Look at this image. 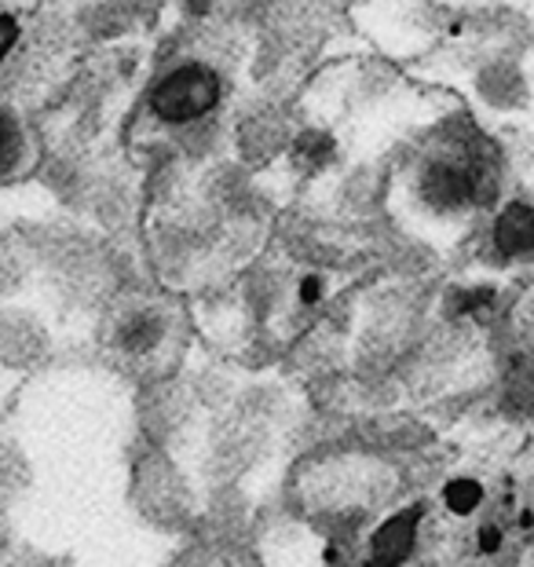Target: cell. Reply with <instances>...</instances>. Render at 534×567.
I'll return each instance as SVG.
<instances>
[{"label": "cell", "instance_id": "1", "mask_svg": "<svg viewBox=\"0 0 534 567\" xmlns=\"http://www.w3.org/2000/svg\"><path fill=\"white\" fill-rule=\"evenodd\" d=\"M216 100H220V81H216L213 70L184 66V70H173V74L157 84L151 111L168 125H184V122H198L202 114H209Z\"/></svg>", "mask_w": 534, "mask_h": 567}, {"label": "cell", "instance_id": "2", "mask_svg": "<svg viewBox=\"0 0 534 567\" xmlns=\"http://www.w3.org/2000/svg\"><path fill=\"white\" fill-rule=\"evenodd\" d=\"M494 243L505 257H534V209L509 205L494 224Z\"/></svg>", "mask_w": 534, "mask_h": 567}, {"label": "cell", "instance_id": "3", "mask_svg": "<svg viewBox=\"0 0 534 567\" xmlns=\"http://www.w3.org/2000/svg\"><path fill=\"white\" fill-rule=\"evenodd\" d=\"M418 509H407L392 516L381 530L378 538H373V557L378 560H388V564H399L410 557V549H414V530H418Z\"/></svg>", "mask_w": 534, "mask_h": 567}, {"label": "cell", "instance_id": "4", "mask_svg": "<svg viewBox=\"0 0 534 567\" xmlns=\"http://www.w3.org/2000/svg\"><path fill=\"white\" fill-rule=\"evenodd\" d=\"M443 502H446V509H451V513L465 516V513H472L483 502V487L476 484V480H469V476L451 480L446 491H443Z\"/></svg>", "mask_w": 534, "mask_h": 567}, {"label": "cell", "instance_id": "5", "mask_svg": "<svg viewBox=\"0 0 534 567\" xmlns=\"http://www.w3.org/2000/svg\"><path fill=\"white\" fill-rule=\"evenodd\" d=\"M16 147H19V128L4 111H0V168L8 165V158L16 154Z\"/></svg>", "mask_w": 534, "mask_h": 567}, {"label": "cell", "instance_id": "6", "mask_svg": "<svg viewBox=\"0 0 534 567\" xmlns=\"http://www.w3.org/2000/svg\"><path fill=\"white\" fill-rule=\"evenodd\" d=\"M16 41H19V22L8 19V16H0V59H4L11 48H16Z\"/></svg>", "mask_w": 534, "mask_h": 567}]
</instances>
